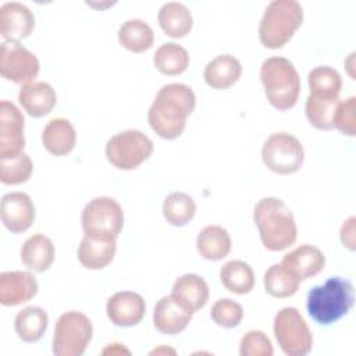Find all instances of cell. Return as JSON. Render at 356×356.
<instances>
[{"instance_id":"1","label":"cell","mask_w":356,"mask_h":356,"mask_svg":"<svg viewBox=\"0 0 356 356\" xmlns=\"http://www.w3.org/2000/svg\"><path fill=\"white\" fill-rule=\"evenodd\" d=\"M196 104L193 90L185 83L164 85L152 103L147 121L150 128L163 139H175L185 129L186 118Z\"/></svg>"},{"instance_id":"2","label":"cell","mask_w":356,"mask_h":356,"mask_svg":"<svg viewBox=\"0 0 356 356\" xmlns=\"http://www.w3.org/2000/svg\"><path fill=\"white\" fill-rule=\"evenodd\" d=\"M261 243L271 252H281L292 246L298 236V228L292 211L278 197L260 199L253 210Z\"/></svg>"},{"instance_id":"3","label":"cell","mask_w":356,"mask_h":356,"mask_svg":"<svg viewBox=\"0 0 356 356\" xmlns=\"http://www.w3.org/2000/svg\"><path fill=\"white\" fill-rule=\"evenodd\" d=\"M355 302L353 285L342 277H331L313 286L306 299L309 316L321 325H330L349 313Z\"/></svg>"},{"instance_id":"4","label":"cell","mask_w":356,"mask_h":356,"mask_svg":"<svg viewBox=\"0 0 356 356\" xmlns=\"http://www.w3.org/2000/svg\"><path fill=\"white\" fill-rule=\"evenodd\" d=\"M260 81L270 104L285 111L292 108L300 95V78L293 64L285 57H270L260 67Z\"/></svg>"},{"instance_id":"5","label":"cell","mask_w":356,"mask_h":356,"mask_svg":"<svg viewBox=\"0 0 356 356\" xmlns=\"http://www.w3.org/2000/svg\"><path fill=\"white\" fill-rule=\"evenodd\" d=\"M303 10L296 0L271 1L259 24V39L267 49L284 47L300 28Z\"/></svg>"},{"instance_id":"6","label":"cell","mask_w":356,"mask_h":356,"mask_svg":"<svg viewBox=\"0 0 356 356\" xmlns=\"http://www.w3.org/2000/svg\"><path fill=\"white\" fill-rule=\"evenodd\" d=\"M93 327L81 312L63 313L54 327L53 353L56 356H81L92 341Z\"/></svg>"},{"instance_id":"7","label":"cell","mask_w":356,"mask_h":356,"mask_svg":"<svg viewBox=\"0 0 356 356\" xmlns=\"http://www.w3.org/2000/svg\"><path fill=\"white\" fill-rule=\"evenodd\" d=\"M153 152V142L138 129H127L111 136L106 143V157L118 170H135Z\"/></svg>"},{"instance_id":"8","label":"cell","mask_w":356,"mask_h":356,"mask_svg":"<svg viewBox=\"0 0 356 356\" xmlns=\"http://www.w3.org/2000/svg\"><path fill=\"white\" fill-rule=\"evenodd\" d=\"M274 335L281 350L288 356H305L312 350L313 335L295 307H284L274 317Z\"/></svg>"},{"instance_id":"9","label":"cell","mask_w":356,"mask_h":356,"mask_svg":"<svg viewBox=\"0 0 356 356\" xmlns=\"http://www.w3.org/2000/svg\"><path fill=\"white\" fill-rule=\"evenodd\" d=\"M261 159L264 165L273 172L289 175L302 167L305 149L296 136L288 132H275L263 143Z\"/></svg>"},{"instance_id":"10","label":"cell","mask_w":356,"mask_h":356,"mask_svg":"<svg viewBox=\"0 0 356 356\" xmlns=\"http://www.w3.org/2000/svg\"><path fill=\"white\" fill-rule=\"evenodd\" d=\"M81 224L85 234H99L117 238L124 227L122 207L113 197H95L82 210Z\"/></svg>"},{"instance_id":"11","label":"cell","mask_w":356,"mask_h":356,"mask_svg":"<svg viewBox=\"0 0 356 356\" xmlns=\"http://www.w3.org/2000/svg\"><path fill=\"white\" fill-rule=\"evenodd\" d=\"M38 57L19 43L3 42L0 47V74L14 83H29L39 74Z\"/></svg>"},{"instance_id":"12","label":"cell","mask_w":356,"mask_h":356,"mask_svg":"<svg viewBox=\"0 0 356 356\" xmlns=\"http://www.w3.org/2000/svg\"><path fill=\"white\" fill-rule=\"evenodd\" d=\"M24 115L8 100L0 103V160L13 159L24 153Z\"/></svg>"},{"instance_id":"13","label":"cell","mask_w":356,"mask_h":356,"mask_svg":"<svg viewBox=\"0 0 356 356\" xmlns=\"http://www.w3.org/2000/svg\"><path fill=\"white\" fill-rule=\"evenodd\" d=\"M192 309L177 295L163 296L154 306L153 324L161 334L177 335L182 332L192 320Z\"/></svg>"},{"instance_id":"14","label":"cell","mask_w":356,"mask_h":356,"mask_svg":"<svg viewBox=\"0 0 356 356\" xmlns=\"http://www.w3.org/2000/svg\"><path fill=\"white\" fill-rule=\"evenodd\" d=\"M0 217L13 234L25 232L35 221V206L25 192H11L1 197Z\"/></svg>"},{"instance_id":"15","label":"cell","mask_w":356,"mask_h":356,"mask_svg":"<svg viewBox=\"0 0 356 356\" xmlns=\"http://www.w3.org/2000/svg\"><path fill=\"white\" fill-rule=\"evenodd\" d=\"M35 28L32 11L22 3L8 1L0 7V32L6 42L19 43Z\"/></svg>"},{"instance_id":"16","label":"cell","mask_w":356,"mask_h":356,"mask_svg":"<svg viewBox=\"0 0 356 356\" xmlns=\"http://www.w3.org/2000/svg\"><path fill=\"white\" fill-rule=\"evenodd\" d=\"M106 313L114 325L132 327L139 324L145 317L146 305L139 293L121 291L107 300Z\"/></svg>"},{"instance_id":"17","label":"cell","mask_w":356,"mask_h":356,"mask_svg":"<svg viewBox=\"0 0 356 356\" xmlns=\"http://www.w3.org/2000/svg\"><path fill=\"white\" fill-rule=\"evenodd\" d=\"M117 238L99 235V234H85L78 246V260L89 270H102L107 267L117 250Z\"/></svg>"},{"instance_id":"18","label":"cell","mask_w":356,"mask_h":356,"mask_svg":"<svg viewBox=\"0 0 356 356\" xmlns=\"http://www.w3.org/2000/svg\"><path fill=\"white\" fill-rule=\"evenodd\" d=\"M38 293V281L28 271H3L0 274V303L18 306Z\"/></svg>"},{"instance_id":"19","label":"cell","mask_w":356,"mask_h":356,"mask_svg":"<svg viewBox=\"0 0 356 356\" xmlns=\"http://www.w3.org/2000/svg\"><path fill=\"white\" fill-rule=\"evenodd\" d=\"M18 102L31 117L39 118L51 113L57 103V95L50 83L33 81L21 86Z\"/></svg>"},{"instance_id":"20","label":"cell","mask_w":356,"mask_h":356,"mask_svg":"<svg viewBox=\"0 0 356 356\" xmlns=\"http://www.w3.org/2000/svg\"><path fill=\"white\" fill-rule=\"evenodd\" d=\"M281 264L303 281L317 275L324 268L325 256L318 248L305 243L286 253Z\"/></svg>"},{"instance_id":"21","label":"cell","mask_w":356,"mask_h":356,"mask_svg":"<svg viewBox=\"0 0 356 356\" xmlns=\"http://www.w3.org/2000/svg\"><path fill=\"white\" fill-rule=\"evenodd\" d=\"M44 149L57 157L71 153L76 143V132L70 120L58 117L47 122L42 132Z\"/></svg>"},{"instance_id":"22","label":"cell","mask_w":356,"mask_h":356,"mask_svg":"<svg viewBox=\"0 0 356 356\" xmlns=\"http://www.w3.org/2000/svg\"><path fill=\"white\" fill-rule=\"evenodd\" d=\"M242 65L239 60L231 54H221L209 61L204 67L203 78L211 89H228L239 81Z\"/></svg>"},{"instance_id":"23","label":"cell","mask_w":356,"mask_h":356,"mask_svg":"<svg viewBox=\"0 0 356 356\" xmlns=\"http://www.w3.org/2000/svg\"><path fill=\"white\" fill-rule=\"evenodd\" d=\"M54 245L51 239L43 234L29 236L21 248L22 263L36 273H43L50 268L54 261Z\"/></svg>"},{"instance_id":"24","label":"cell","mask_w":356,"mask_h":356,"mask_svg":"<svg viewBox=\"0 0 356 356\" xmlns=\"http://www.w3.org/2000/svg\"><path fill=\"white\" fill-rule=\"evenodd\" d=\"M157 21L163 32L174 39L186 36L193 25V18L189 8L177 1H168L159 10Z\"/></svg>"},{"instance_id":"25","label":"cell","mask_w":356,"mask_h":356,"mask_svg":"<svg viewBox=\"0 0 356 356\" xmlns=\"http://www.w3.org/2000/svg\"><path fill=\"white\" fill-rule=\"evenodd\" d=\"M231 236L228 231L220 225L204 227L196 238V249L199 254L210 261H218L231 252Z\"/></svg>"},{"instance_id":"26","label":"cell","mask_w":356,"mask_h":356,"mask_svg":"<svg viewBox=\"0 0 356 356\" xmlns=\"http://www.w3.org/2000/svg\"><path fill=\"white\" fill-rule=\"evenodd\" d=\"M49 316L39 306H28L18 312L14 320V328L19 339L26 343L39 341L47 330Z\"/></svg>"},{"instance_id":"27","label":"cell","mask_w":356,"mask_h":356,"mask_svg":"<svg viewBox=\"0 0 356 356\" xmlns=\"http://www.w3.org/2000/svg\"><path fill=\"white\" fill-rule=\"evenodd\" d=\"M181 298L193 313L206 306L209 300V285L197 274H184L178 277L172 285V292Z\"/></svg>"},{"instance_id":"28","label":"cell","mask_w":356,"mask_h":356,"mask_svg":"<svg viewBox=\"0 0 356 356\" xmlns=\"http://www.w3.org/2000/svg\"><path fill=\"white\" fill-rule=\"evenodd\" d=\"M117 36L120 44L132 53H143L154 43L153 29L142 19L125 21L120 26Z\"/></svg>"},{"instance_id":"29","label":"cell","mask_w":356,"mask_h":356,"mask_svg":"<svg viewBox=\"0 0 356 356\" xmlns=\"http://www.w3.org/2000/svg\"><path fill=\"white\" fill-rule=\"evenodd\" d=\"M220 280L227 291L236 295L249 293L254 286V273L242 260L227 261L220 270Z\"/></svg>"},{"instance_id":"30","label":"cell","mask_w":356,"mask_h":356,"mask_svg":"<svg viewBox=\"0 0 356 356\" xmlns=\"http://www.w3.org/2000/svg\"><path fill=\"white\" fill-rule=\"evenodd\" d=\"M153 64L156 70L163 75L175 76L186 71L189 65V54L181 44L168 42L156 50L153 56Z\"/></svg>"},{"instance_id":"31","label":"cell","mask_w":356,"mask_h":356,"mask_svg":"<svg viewBox=\"0 0 356 356\" xmlns=\"http://www.w3.org/2000/svg\"><path fill=\"white\" fill-rule=\"evenodd\" d=\"M264 289L273 298H289L299 289L300 280L282 264H273L264 273Z\"/></svg>"},{"instance_id":"32","label":"cell","mask_w":356,"mask_h":356,"mask_svg":"<svg viewBox=\"0 0 356 356\" xmlns=\"http://www.w3.org/2000/svg\"><path fill=\"white\" fill-rule=\"evenodd\" d=\"M339 102V97H321L309 95L305 104V113L310 125L321 131L332 129L334 117Z\"/></svg>"},{"instance_id":"33","label":"cell","mask_w":356,"mask_h":356,"mask_svg":"<svg viewBox=\"0 0 356 356\" xmlns=\"http://www.w3.org/2000/svg\"><path fill=\"white\" fill-rule=\"evenodd\" d=\"M196 213L195 200L184 192H172L163 202V216L174 227L186 225Z\"/></svg>"},{"instance_id":"34","label":"cell","mask_w":356,"mask_h":356,"mask_svg":"<svg viewBox=\"0 0 356 356\" xmlns=\"http://www.w3.org/2000/svg\"><path fill=\"white\" fill-rule=\"evenodd\" d=\"M307 83L310 95L321 97H338L342 88L341 75L328 65L313 68L307 75Z\"/></svg>"},{"instance_id":"35","label":"cell","mask_w":356,"mask_h":356,"mask_svg":"<svg viewBox=\"0 0 356 356\" xmlns=\"http://www.w3.org/2000/svg\"><path fill=\"white\" fill-rule=\"evenodd\" d=\"M33 164L26 153L13 159L0 160V181L4 185H18L26 182L32 175Z\"/></svg>"},{"instance_id":"36","label":"cell","mask_w":356,"mask_h":356,"mask_svg":"<svg viewBox=\"0 0 356 356\" xmlns=\"http://www.w3.org/2000/svg\"><path fill=\"white\" fill-rule=\"evenodd\" d=\"M211 320L224 328H234L238 327L243 318V309L242 306L232 300V299H218L210 312Z\"/></svg>"},{"instance_id":"37","label":"cell","mask_w":356,"mask_h":356,"mask_svg":"<svg viewBox=\"0 0 356 356\" xmlns=\"http://www.w3.org/2000/svg\"><path fill=\"white\" fill-rule=\"evenodd\" d=\"M273 345L268 337L259 330L248 331L239 345L241 356H271L273 355Z\"/></svg>"},{"instance_id":"38","label":"cell","mask_w":356,"mask_h":356,"mask_svg":"<svg viewBox=\"0 0 356 356\" xmlns=\"http://www.w3.org/2000/svg\"><path fill=\"white\" fill-rule=\"evenodd\" d=\"M334 128H337L342 135L355 136L356 135V97L350 96L338 103Z\"/></svg>"},{"instance_id":"39","label":"cell","mask_w":356,"mask_h":356,"mask_svg":"<svg viewBox=\"0 0 356 356\" xmlns=\"http://www.w3.org/2000/svg\"><path fill=\"white\" fill-rule=\"evenodd\" d=\"M341 241L349 250H355V217H349L341 227Z\"/></svg>"},{"instance_id":"40","label":"cell","mask_w":356,"mask_h":356,"mask_svg":"<svg viewBox=\"0 0 356 356\" xmlns=\"http://www.w3.org/2000/svg\"><path fill=\"white\" fill-rule=\"evenodd\" d=\"M124 353V352H127V353H129V350H127V349H124V348H121V345L120 343H113V348L110 346V348H107V349H104L103 350V353L106 355V353Z\"/></svg>"}]
</instances>
